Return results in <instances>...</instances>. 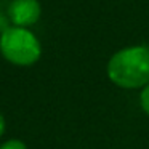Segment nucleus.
<instances>
[{
  "label": "nucleus",
  "mask_w": 149,
  "mask_h": 149,
  "mask_svg": "<svg viewBox=\"0 0 149 149\" xmlns=\"http://www.w3.org/2000/svg\"><path fill=\"white\" fill-rule=\"evenodd\" d=\"M106 74L122 90H143L149 85V47L132 45L117 50L107 61Z\"/></svg>",
  "instance_id": "obj_1"
},
{
  "label": "nucleus",
  "mask_w": 149,
  "mask_h": 149,
  "mask_svg": "<svg viewBox=\"0 0 149 149\" xmlns=\"http://www.w3.org/2000/svg\"><path fill=\"white\" fill-rule=\"evenodd\" d=\"M0 53L11 64L27 68L40 59L42 43L32 31L10 26L0 34Z\"/></svg>",
  "instance_id": "obj_2"
},
{
  "label": "nucleus",
  "mask_w": 149,
  "mask_h": 149,
  "mask_svg": "<svg viewBox=\"0 0 149 149\" xmlns=\"http://www.w3.org/2000/svg\"><path fill=\"white\" fill-rule=\"evenodd\" d=\"M5 130H7V122H5V117H3V114L0 112V136H3Z\"/></svg>",
  "instance_id": "obj_6"
},
{
  "label": "nucleus",
  "mask_w": 149,
  "mask_h": 149,
  "mask_svg": "<svg viewBox=\"0 0 149 149\" xmlns=\"http://www.w3.org/2000/svg\"><path fill=\"white\" fill-rule=\"evenodd\" d=\"M0 149H27V146H26V143H24L23 139L13 138V139L5 141L3 144H0Z\"/></svg>",
  "instance_id": "obj_5"
},
{
  "label": "nucleus",
  "mask_w": 149,
  "mask_h": 149,
  "mask_svg": "<svg viewBox=\"0 0 149 149\" xmlns=\"http://www.w3.org/2000/svg\"><path fill=\"white\" fill-rule=\"evenodd\" d=\"M7 15L13 26L29 29L42 16V5L39 0H11Z\"/></svg>",
  "instance_id": "obj_3"
},
{
  "label": "nucleus",
  "mask_w": 149,
  "mask_h": 149,
  "mask_svg": "<svg viewBox=\"0 0 149 149\" xmlns=\"http://www.w3.org/2000/svg\"><path fill=\"white\" fill-rule=\"evenodd\" d=\"M139 106H141L143 112L149 116V85H146L139 93Z\"/></svg>",
  "instance_id": "obj_4"
}]
</instances>
